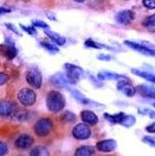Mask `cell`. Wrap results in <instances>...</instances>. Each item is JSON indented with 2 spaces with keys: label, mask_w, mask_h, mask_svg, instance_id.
<instances>
[{
  "label": "cell",
  "mask_w": 155,
  "mask_h": 156,
  "mask_svg": "<svg viewBox=\"0 0 155 156\" xmlns=\"http://www.w3.org/2000/svg\"><path fill=\"white\" fill-rule=\"evenodd\" d=\"M8 152V147L7 145L4 143V142L0 141V156L6 155Z\"/></svg>",
  "instance_id": "cell-32"
},
{
  "label": "cell",
  "mask_w": 155,
  "mask_h": 156,
  "mask_svg": "<svg viewBox=\"0 0 155 156\" xmlns=\"http://www.w3.org/2000/svg\"><path fill=\"white\" fill-rule=\"evenodd\" d=\"M74 1H76V2H84L85 0H74Z\"/></svg>",
  "instance_id": "cell-42"
},
{
  "label": "cell",
  "mask_w": 155,
  "mask_h": 156,
  "mask_svg": "<svg viewBox=\"0 0 155 156\" xmlns=\"http://www.w3.org/2000/svg\"><path fill=\"white\" fill-rule=\"evenodd\" d=\"M98 58L99 60H102V61H110V60H112V57L111 55H99Z\"/></svg>",
  "instance_id": "cell-36"
},
{
  "label": "cell",
  "mask_w": 155,
  "mask_h": 156,
  "mask_svg": "<svg viewBox=\"0 0 155 156\" xmlns=\"http://www.w3.org/2000/svg\"><path fill=\"white\" fill-rule=\"evenodd\" d=\"M124 44L127 45L129 47H131V48L135 49V51L141 52V54L143 55H155L154 52L150 51L149 48H147L146 46H144L143 44H141L140 42H134V41H124Z\"/></svg>",
  "instance_id": "cell-13"
},
{
  "label": "cell",
  "mask_w": 155,
  "mask_h": 156,
  "mask_svg": "<svg viewBox=\"0 0 155 156\" xmlns=\"http://www.w3.org/2000/svg\"><path fill=\"white\" fill-rule=\"evenodd\" d=\"M6 42L5 44H0V54L7 60H12L18 55V51L9 39H6Z\"/></svg>",
  "instance_id": "cell-7"
},
{
  "label": "cell",
  "mask_w": 155,
  "mask_h": 156,
  "mask_svg": "<svg viewBox=\"0 0 155 156\" xmlns=\"http://www.w3.org/2000/svg\"><path fill=\"white\" fill-rule=\"evenodd\" d=\"M71 93L74 99H75L76 101H78L79 103H81L82 105H93V106H100V107L102 106V105H98V103H95V102L90 101V100H88L87 98H85L83 94L77 90H71Z\"/></svg>",
  "instance_id": "cell-17"
},
{
  "label": "cell",
  "mask_w": 155,
  "mask_h": 156,
  "mask_svg": "<svg viewBox=\"0 0 155 156\" xmlns=\"http://www.w3.org/2000/svg\"><path fill=\"white\" fill-rule=\"evenodd\" d=\"M143 5L148 9H154L155 8V0H143Z\"/></svg>",
  "instance_id": "cell-30"
},
{
  "label": "cell",
  "mask_w": 155,
  "mask_h": 156,
  "mask_svg": "<svg viewBox=\"0 0 155 156\" xmlns=\"http://www.w3.org/2000/svg\"><path fill=\"white\" fill-rule=\"evenodd\" d=\"M12 116L16 121H26L27 119H28L29 113H28V111L25 109H18V108H16Z\"/></svg>",
  "instance_id": "cell-21"
},
{
  "label": "cell",
  "mask_w": 155,
  "mask_h": 156,
  "mask_svg": "<svg viewBox=\"0 0 155 156\" xmlns=\"http://www.w3.org/2000/svg\"><path fill=\"white\" fill-rule=\"evenodd\" d=\"M98 77L100 80H106V79H112V80H120V79H129L127 77H125L124 75H119L113 73V72L109 71H103L101 73L98 74Z\"/></svg>",
  "instance_id": "cell-18"
},
{
  "label": "cell",
  "mask_w": 155,
  "mask_h": 156,
  "mask_svg": "<svg viewBox=\"0 0 155 156\" xmlns=\"http://www.w3.org/2000/svg\"><path fill=\"white\" fill-rule=\"evenodd\" d=\"M135 123H136L135 117L132 115H125V114H124V116L122 117V119H121L119 122V124L123 125V126H125V127H131Z\"/></svg>",
  "instance_id": "cell-24"
},
{
  "label": "cell",
  "mask_w": 155,
  "mask_h": 156,
  "mask_svg": "<svg viewBox=\"0 0 155 156\" xmlns=\"http://www.w3.org/2000/svg\"><path fill=\"white\" fill-rule=\"evenodd\" d=\"M116 141L114 140H104L97 144V149L101 152H111L116 148Z\"/></svg>",
  "instance_id": "cell-14"
},
{
  "label": "cell",
  "mask_w": 155,
  "mask_h": 156,
  "mask_svg": "<svg viewBox=\"0 0 155 156\" xmlns=\"http://www.w3.org/2000/svg\"><path fill=\"white\" fill-rule=\"evenodd\" d=\"M65 69L67 70L66 76H67V79L70 84H76L80 76L84 74L83 70L80 67L73 65V64H65Z\"/></svg>",
  "instance_id": "cell-3"
},
{
  "label": "cell",
  "mask_w": 155,
  "mask_h": 156,
  "mask_svg": "<svg viewBox=\"0 0 155 156\" xmlns=\"http://www.w3.org/2000/svg\"><path fill=\"white\" fill-rule=\"evenodd\" d=\"M144 26L146 27V29L150 32H155V13L150 16H148L144 22Z\"/></svg>",
  "instance_id": "cell-25"
},
{
  "label": "cell",
  "mask_w": 155,
  "mask_h": 156,
  "mask_svg": "<svg viewBox=\"0 0 155 156\" xmlns=\"http://www.w3.org/2000/svg\"><path fill=\"white\" fill-rule=\"evenodd\" d=\"M123 116H124L123 112H119V113H117V114H113V115L105 114V118H107L108 121L111 122V123H119Z\"/></svg>",
  "instance_id": "cell-26"
},
{
  "label": "cell",
  "mask_w": 155,
  "mask_h": 156,
  "mask_svg": "<svg viewBox=\"0 0 155 156\" xmlns=\"http://www.w3.org/2000/svg\"><path fill=\"white\" fill-rule=\"evenodd\" d=\"M21 28L24 30L25 32L29 33L30 35H34V34H36V30H35L33 27H27V26H24V25H21Z\"/></svg>",
  "instance_id": "cell-34"
},
{
  "label": "cell",
  "mask_w": 155,
  "mask_h": 156,
  "mask_svg": "<svg viewBox=\"0 0 155 156\" xmlns=\"http://www.w3.org/2000/svg\"><path fill=\"white\" fill-rule=\"evenodd\" d=\"M84 45L86 47H90V48H97V49H102V48H106V49H111L113 51V47H110V46H107V45H104V44H100L98 42H95L92 39H88L84 42Z\"/></svg>",
  "instance_id": "cell-23"
},
{
  "label": "cell",
  "mask_w": 155,
  "mask_h": 156,
  "mask_svg": "<svg viewBox=\"0 0 155 156\" xmlns=\"http://www.w3.org/2000/svg\"><path fill=\"white\" fill-rule=\"evenodd\" d=\"M149 109H139V113L140 114H144V115H146V114L149 113Z\"/></svg>",
  "instance_id": "cell-40"
},
{
  "label": "cell",
  "mask_w": 155,
  "mask_h": 156,
  "mask_svg": "<svg viewBox=\"0 0 155 156\" xmlns=\"http://www.w3.org/2000/svg\"><path fill=\"white\" fill-rule=\"evenodd\" d=\"M81 119L84 123H86L88 125H95L98 123V116L96 115L93 111H90V110H83L81 112Z\"/></svg>",
  "instance_id": "cell-15"
},
{
  "label": "cell",
  "mask_w": 155,
  "mask_h": 156,
  "mask_svg": "<svg viewBox=\"0 0 155 156\" xmlns=\"http://www.w3.org/2000/svg\"><path fill=\"white\" fill-rule=\"evenodd\" d=\"M132 72L135 75H137V76L142 77V78H144V79L148 80V81H150L152 83H155V75L154 74L148 73V72H146V71L138 70V69H132Z\"/></svg>",
  "instance_id": "cell-22"
},
{
  "label": "cell",
  "mask_w": 155,
  "mask_h": 156,
  "mask_svg": "<svg viewBox=\"0 0 155 156\" xmlns=\"http://www.w3.org/2000/svg\"><path fill=\"white\" fill-rule=\"evenodd\" d=\"M10 8H6V7H0V13H5V12H9Z\"/></svg>",
  "instance_id": "cell-39"
},
{
  "label": "cell",
  "mask_w": 155,
  "mask_h": 156,
  "mask_svg": "<svg viewBox=\"0 0 155 156\" xmlns=\"http://www.w3.org/2000/svg\"><path fill=\"white\" fill-rule=\"evenodd\" d=\"M16 109V106L13 102L8 100H0V117L12 116Z\"/></svg>",
  "instance_id": "cell-8"
},
{
  "label": "cell",
  "mask_w": 155,
  "mask_h": 156,
  "mask_svg": "<svg viewBox=\"0 0 155 156\" xmlns=\"http://www.w3.org/2000/svg\"><path fill=\"white\" fill-rule=\"evenodd\" d=\"M96 153L95 147L93 146H82L75 151L76 156H90Z\"/></svg>",
  "instance_id": "cell-20"
},
{
  "label": "cell",
  "mask_w": 155,
  "mask_h": 156,
  "mask_svg": "<svg viewBox=\"0 0 155 156\" xmlns=\"http://www.w3.org/2000/svg\"><path fill=\"white\" fill-rule=\"evenodd\" d=\"M33 144H34V140H33L32 136L29 135H21L15 142L16 147L21 150L29 149Z\"/></svg>",
  "instance_id": "cell-10"
},
{
  "label": "cell",
  "mask_w": 155,
  "mask_h": 156,
  "mask_svg": "<svg viewBox=\"0 0 155 156\" xmlns=\"http://www.w3.org/2000/svg\"><path fill=\"white\" fill-rule=\"evenodd\" d=\"M72 135L78 140H86L92 135V130L85 123H79L74 126L72 130Z\"/></svg>",
  "instance_id": "cell-6"
},
{
  "label": "cell",
  "mask_w": 155,
  "mask_h": 156,
  "mask_svg": "<svg viewBox=\"0 0 155 156\" xmlns=\"http://www.w3.org/2000/svg\"><path fill=\"white\" fill-rule=\"evenodd\" d=\"M135 19V13L132 10H122L115 16V20L117 23L121 25L131 24Z\"/></svg>",
  "instance_id": "cell-11"
},
{
  "label": "cell",
  "mask_w": 155,
  "mask_h": 156,
  "mask_svg": "<svg viewBox=\"0 0 155 156\" xmlns=\"http://www.w3.org/2000/svg\"><path fill=\"white\" fill-rule=\"evenodd\" d=\"M51 83H54L55 85L59 86V87H63V88H66V90H70V83H69L68 79H67V76L64 75L62 73H57L55 74L54 76L51 77Z\"/></svg>",
  "instance_id": "cell-12"
},
{
  "label": "cell",
  "mask_w": 155,
  "mask_h": 156,
  "mask_svg": "<svg viewBox=\"0 0 155 156\" xmlns=\"http://www.w3.org/2000/svg\"><path fill=\"white\" fill-rule=\"evenodd\" d=\"M137 90L142 97L150 98V99L155 100V90L152 86H149L146 84H140V85H138Z\"/></svg>",
  "instance_id": "cell-16"
},
{
  "label": "cell",
  "mask_w": 155,
  "mask_h": 156,
  "mask_svg": "<svg viewBox=\"0 0 155 156\" xmlns=\"http://www.w3.org/2000/svg\"><path fill=\"white\" fill-rule=\"evenodd\" d=\"M146 130H147L148 133H155V122L150 125H148V126L146 127Z\"/></svg>",
  "instance_id": "cell-38"
},
{
  "label": "cell",
  "mask_w": 155,
  "mask_h": 156,
  "mask_svg": "<svg viewBox=\"0 0 155 156\" xmlns=\"http://www.w3.org/2000/svg\"><path fill=\"white\" fill-rule=\"evenodd\" d=\"M75 119H76L75 114L73 112H71V111H66V112L61 116V120L64 122H73Z\"/></svg>",
  "instance_id": "cell-28"
},
{
  "label": "cell",
  "mask_w": 155,
  "mask_h": 156,
  "mask_svg": "<svg viewBox=\"0 0 155 156\" xmlns=\"http://www.w3.org/2000/svg\"><path fill=\"white\" fill-rule=\"evenodd\" d=\"M6 27L8 28V29L12 30V32H15L16 35H21V34H20V32H19L18 30H16V28L15 26H13V25H12V24H6Z\"/></svg>",
  "instance_id": "cell-37"
},
{
  "label": "cell",
  "mask_w": 155,
  "mask_h": 156,
  "mask_svg": "<svg viewBox=\"0 0 155 156\" xmlns=\"http://www.w3.org/2000/svg\"><path fill=\"white\" fill-rule=\"evenodd\" d=\"M143 142H145V143H147L148 145H150L152 147H155V139L153 136H144Z\"/></svg>",
  "instance_id": "cell-33"
},
{
  "label": "cell",
  "mask_w": 155,
  "mask_h": 156,
  "mask_svg": "<svg viewBox=\"0 0 155 156\" xmlns=\"http://www.w3.org/2000/svg\"><path fill=\"white\" fill-rule=\"evenodd\" d=\"M44 33H45L46 35H48V38H51V41H54L55 43L58 44V45H64L65 44V38L62 37L60 34H58V33H55V32H52L51 31V30H44Z\"/></svg>",
  "instance_id": "cell-19"
},
{
  "label": "cell",
  "mask_w": 155,
  "mask_h": 156,
  "mask_svg": "<svg viewBox=\"0 0 155 156\" xmlns=\"http://www.w3.org/2000/svg\"><path fill=\"white\" fill-rule=\"evenodd\" d=\"M153 106H154V107H155V103H154V104H153Z\"/></svg>",
  "instance_id": "cell-43"
},
{
  "label": "cell",
  "mask_w": 155,
  "mask_h": 156,
  "mask_svg": "<svg viewBox=\"0 0 155 156\" xmlns=\"http://www.w3.org/2000/svg\"><path fill=\"white\" fill-rule=\"evenodd\" d=\"M148 115L151 117V118H153L155 119V111H149V113H148Z\"/></svg>",
  "instance_id": "cell-41"
},
{
  "label": "cell",
  "mask_w": 155,
  "mask_h": 156,
  "mask_svg": "<svg viewBox=\"0 0 155 156\" xmlns=\"http://www.w3.org/2000/svg\"><path fill=\"white\" fill-rule=\"evenodd\" d=\"M46 106L48 110L52 113L61 112L65 107V98L57 90H51L46 97Z\"/></svg>",
  "instance_id": "cell-1"
},
{
  "label": "cell",
  "mask_w": 155,
  "mask_h": 156,
  "mask_svg": "<svg viewBox=\"0 0 155 156\" xmlns=\"http://www.w3.org/2000/svg\"><path fill=\"white\" fill-rule=\"evenodd\" d=\"M117 90L129 98L134 97L136 94V88L127 79H120L117 82Z\"/></svg>",
  "instance_id": "cell-9"
},
{
  "label": "cell",
  "mask_w": 155,
  "mask_h": 156,
  "mask_svg": "<svg viewBox=\"0 0 155 156\" xmlns=\"http://www.w3.org/2000/svg\"><path fill=\"white\" fill-rule=\"evenodd\" d=\"M33 26L37 27V28H43V29H48V25L45 22L42 21H32Z\"/></svg>",
  "instance_id": "cell-31"
},
{
  "label": "cell",
  "mask_w": 155,
  "mask_h": 156,
  "mask_svg": "<svg viewBox=\"0 0 155 156\" xmlns=\"http://www.w3.org/2000/svg\"><path fill=\"white\" fill-rule=\"evenodd\" d=\"M30 155H31V156H39V155L45 156V155H48V149H46L45 147L37 146V147H35L34 149L31 150Z\"/></svg>",
  "instance_id": "cell-27"
},
{
  "label": "cell",
  "mask_w": 155,
  "mask_h": 156,
  "mask_svg": "<svg viewBox=\"0 0 155 156\" xmlns=\"http://www.w3.org/2000/svg\"><path fill=\"white\" fill-rule=\"evenodd\" d=\"M27 82L34 88H40L42 84V75L37 68H30L26 73Z\"/></svg>",
  "instance_id": "cell-4"
},
{
  "label": "cell",
  "mask_w": 155,
  "mask_h": 156,
  "mask_svg": "<svg viewBox=\"0 0 155 156\" xmlns=\"http://www.w3.org/2000/svg\"><path fill=\"white\" fill-rule=\"evenodd\" d=\"M40 44H41V45H42L45 49H48V51L49 52H52V54H56V52H59V48H58L57 46L52 45V44H51V43L43 41V42H41Z\"/></svg>",
  "instance_id": "cell-29"
},
{
  "label": "cell",
  "mask_w": 155,
  "mask_h": 156,
  "mask_svg": "<svg viewBox=\"0 0 155 156\" xmlns=\"http://www.w3.org/2000/svg\"><path fill=\"white\" fill-rule=\"evenodd\" d=\"M8 79H9V77H8L7 74L0 72V85H3L4 83H6L8 81Z\"/></svg>",
  "instance_id": "cell-35"
},
{
  "label": "cell",
  "mask_w": 155,
  "mask_h": 156,
  "mask_svg": "<svg viewBox=\"0 0 155 156\" xmlns=\"http://www.w3.org/2000/svg\"><path fill=\"white\" fill-rule=\"evenodd\" d=\"M18 100L22 105L25 107H29L35 104L36 102V94L34 90L30 88H23L19 91L18 94Z\"/></svg>",
  "instance_id": "cell-5"
},
{
  "label": "cell",
  "mask_w": 155,
  "mask_h": 156,
  "mask_svg": "<svg viewBox=\"0 0 155 156\" xmlns=\"http://www.w3.org/2000/svg\"><path fill=\"white\" fill-rule=\"evenodd\" d=\"M52 126L54 124L49 118H40L34 125V132L37 136H45L52 130Z\"/></svg>",
  "instance_id": "cell-2"
}]
</instances>
